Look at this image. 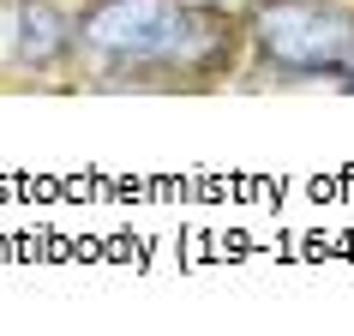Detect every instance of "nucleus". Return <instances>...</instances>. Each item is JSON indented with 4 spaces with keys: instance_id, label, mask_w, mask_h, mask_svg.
<instances>
[{
    "instance_id": "f257e3e1",
    "label": "nucleus",
    "mask_w": 354,
    "mask_h": 336,
    "mask_svg": "<svg viewBox=\"0 0 354 336\" xmlns=\"http://www.w3.org/2000/svg\"><path fill=\"white\" fill-rule=\"evenodd\" d=\"M78 42L114 66H187L205 73L228 55V24L187 0H96L78 19Z\"/></svg>"
},
{
    "instance_id": "f03ea898",
    "label": "nucleus",
    "mask_w": 354,
    "mask_h": 336,
    "mask_svg": "<svg viewBox=\"0 0 354 336\" xmlns=\"http://www.w3.org/2000/svg\"><path fill=\"white\" fill-rule=\"evenodd\" d=\"M252 42H259L264 66L288 78L354 73V12L342 0H259Z\"/></svg>"
},
{
    "instance_id": "7ed1b4c3",
    "label": "nucleus",
    "mask_w": 354,
    "mask_h": 336,
    "mask_svg": "<svg viewBox=\"0 0 354 336\" xmlns=\"http://www.w3.org/2000/svg\"><path fill=\"white\" fill-rule=\"evenodd\" d=\"M73 42H78V24L60 19L48 0H24V6H19V60H30V66H55Z\"/></svg>"
},
{
    "instance_id": "20e7f679",
    "label": "nucleus",
    "mask_w": 354,
    "mask_h": 336,
    "mask_svg": "<svg viewBox=\"0 0 354 336\" xmlns=\"http://www.w3.org/2000/svg\"><path fill=\"white\" fill-rule=\"evenodd\" d=\"M348 78H354V73H348Z\"/></svg>"
}]
</instances>
